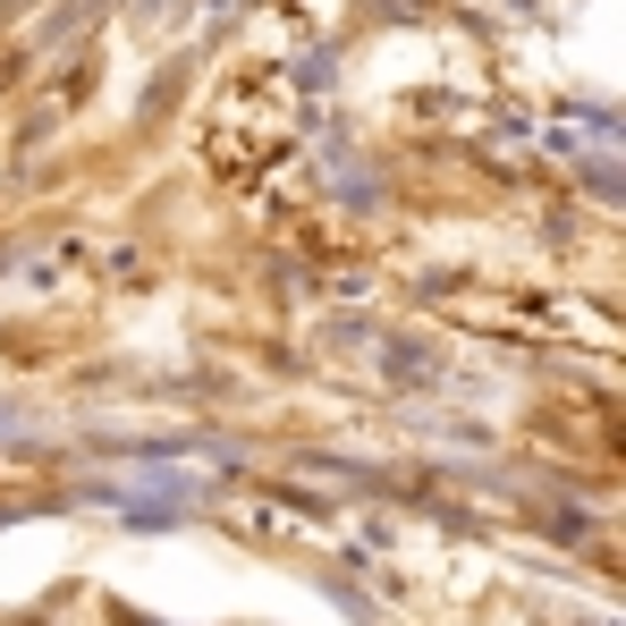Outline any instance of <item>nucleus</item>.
I'll return each mask as SVG.
<instances>
[]
</instances>
